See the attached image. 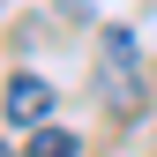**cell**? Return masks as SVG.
Returning a JSON list of instances; mask_svg holds the SVG:
<instances>
[{
  "instance_id": "cell-1",
  "label": "cell",
  "mask_w": 157,
  "mask_h": 157,
  "mask_svg": "<svg viewBox=\"0 0 157 157\" xmlns=\"http://www.w3.org/2000/svg\"><path fill=\"white\" fill-rule=\"evenodd\" d=\"M97 97H105V112H112V120H135V112H142V60H135V30H120V23L105 30Z\"/></svg>"
},
{
  "instance_id": "cell-2",
  "label": "cell",
  "mask_w": 157,
  "mask_h": 157,
  "mask_svg": "<svg viewBox=\"0 0 157 157\" xmlns=\"http://www.w3.org/2000/svg\"><path fill=\"white\" fill-rule=\"evenodd\" d=\"M0 112H8V120H45V112H52V90L37 82V75H15L8 97H0Z\"/></svg>"
},
{
  "instance_id": "cell-4",
  "label": "cell",
  "mask_w": 157,
  "mask_h": 157,
  "mask_svg": "<svg viewBox=\"0 0 157 157\" xmlns=\"http://www.w3.org/2000/svg\"><path fill=\"white\" fill-rule=\"evenodd\" d=\"M0 157H15V150H0Z\"/></svg>"
},
{
  "instance_id": "cell-3",
  "label": "cell",
  "mask_w": 157,
  "mask_h": 157,
  "mask_svg": "<svg viewBox=\"0 0 157 157\" xmlns=\"http://www.w3.org/2000/svg\"><path fill=\"white\" fill-rule=\"evenodd\" d=\"M23 157H75V135H67V127H37Z\"/></svg>"
}]
</instances>
